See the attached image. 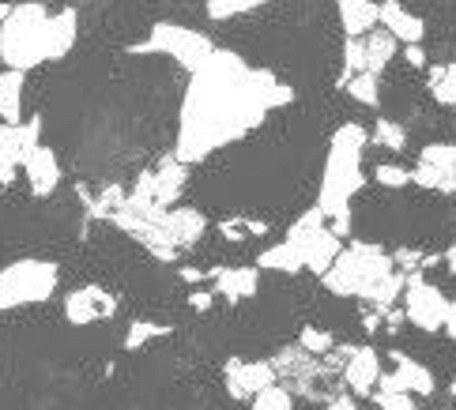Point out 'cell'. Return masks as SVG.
<instances>
[{
  "label": "cell",
  "instance_id": "cell-7",
  "mask_svg": "<svg viewBox=\"0 0 456 410\" xmlns=\"http://www.w3.org/2000/svg\"><path fill=\"white\" fill-rule=\"evenodd\" d=\"M136 53H162V57L182 64L185 72H197L200 64L216 53V45H211V38L200 35V30H189L177 23H155L148 42L136 45Z\"/></svg>",
  "mask_w": 456,
  "mask_h": 410
},
{
  "label": "cell",
  "instance_id": "cell-36",
  "mask_svg": "<svg viewBox=\"0 0 456 410\" xmlns=\"http://www.w3.org/2000/svg\"><path fill=\"white\" fill-rule=\"evenodd\" d=\"M211 301H216V290H200V293H192V298H189V305L200 309V313H208Z\"/></svg>",
  "mask_w": 456,
  "mask_h": 410
},
{
  "label": "cell",
  "instance_id": "cell-25",
  "mask_svg": "<svg viewBox=\"0 0 456 410\" xmlns=\"http://www.w3.org/2000/svg\"><path fill=\"white\" fill-rule=\"evenodd\" d=\"M370 140L378 147H385V151H403V147H407V128L400 121H393V117H378Z\"/></svg>",
  "mask_w": 456,
  "mask_h": 410
},
{
  "label": "cell",
  "instance_id": "cell-20",
  "mask_svg": "<svg viewBox=\"0 0 456 410\" xmlns=\"http://www.w3.org/2000/svg\"><path fill=\"white\" fill-rule=\"evenodd\" d=\"M339 20H344L347 38H362L378 27V0H344L339 4Z\"/></svg>",
  "mask_w": 456,
  "mask_h": 410
},
{
  "label": "cell",
  "instance_id": "cell-10",
  "mask_svg": "<svg viewBox=\"0 0 456 410\" xmlns=\"http://www.w3.org/2000/svg\"><path fill=\"white\" fill-rule=\"evenodd\" d=\"M42 136V121H20V125H4L0 121V181H12L15 170H23L27 151L38 143Z\"/></svg>",
  "mask_w": 456,
  "mask_h": 410
},
{
  "label": "cell",
  "instance_id": "cell-24",
  "mask_svg": "<svg viewBox=\"0 0 456 410\" xmlns=\"http://www.w3.org/2000/svg\"><path fill=\"white\" fill-rule=\"evenodd\" d=\"M344 91L362 106H378L381 102V87H378V76L373 72H358V76H347L344 79Z\"/></svg>",
  "mask_w": 456,
  "mask_h": 410
},
{
  "label": "cell",
  "instance_id": "cell-15",
  "mask_svg": "<svg viewBox=\"0 0 456 410\" xmlns=\"http://www.w3.org/2000/svg\"><path fill=\"white\" fill-rule=\"evenodd\" d=\"M378 23L400 45H422V38H427V23H422L415 12H407L400 0H381L378 4Z\"/></svg>",
  "mask_w": 456,
  "mask_h": 410
},
{
  "label": "cell",
  "instance_id": "cell-11",
  "mask_svg": "<svg viewBox=\"0 0 456 410\" xmlns=\"http://www.w3.org/2000/svg\"><path fill=\"white\" fill-rule=\"evenodd\" d=\"M113 313H118V298L102 286H79L64 298V317H69V324H76V327L110 320Z\"/></svg>",
  "mask_w": 456,
  "mask_h": 410
},
{
  "label": "cell",
  "instance_id": "cell-31",
  "mask_svg": "<svg viewBox=\"0 0 456 410\" xmlns=\"http://www.w3.org/2000/svg\"><path fill=\"white\" fill-rule=\"evenodd\" d=\"M366 72V45L362 38H344V79Z\"/></svg>",
  "mask_w": 456,
  "mask_h": 410
},
{
  "label": "cell",
  "instance_id": "cell-37",
  "mask_svg": "<svg viewBox=\"0 0 456 410\" xmlns=\"http://www.w3.org/2000/svg\"><path fill=\"white\" fill-rule=\"evenodd\" d=\"M442 332H445L449 339H456V298L449 301V313H445V327H442Z\"/></svg>",
  "mask_w": 456,
  "mask_h": 410
},
{
  "label": "cell",
  "instance_id": "cell-18",
  "mask_svg": "<svg viewBox=\"0 0 456 410\" xmlns=\"http://www.w3.org/2000/svg\"><path fill=\"white\" fill-rule=\"evenodd\" d=\"M393 362H396L393 376H396L400 388H407L411 396H434V373L427 366L415 362L411 354H400V350H393Z\"/></svg>",
  "mask_w": 456,
  "mask_h": 410
},
{
  "label": "cell",
  "instance_id": "cell-34",
  "mask_svg": "<svg viewBox=\"0 0 456 410\" xmlns=\"http://www.w3.org/2000/svg\"><path fill=\"white\" fill-rule=\"evenodd\" d=\"M324 410H362V406H358V399H354V396H344V391H339V396H329Z\"/></svg>",
  "mask_w": 456,
  "mask_h": 410
},
{
  "label": "cell",
  "instance_id": "cell-17",
  "mask_svg": "<svg viewBox=\"0 0 456 410\" xmlns=\"http://www.w3.org/2000/svg\"><path fill=\"white\" fill-rule=\"evenodd\" d=\"M208 283L216 293H223L226 301H246L260 286V268H211Z\"/></svg>",
  "mask_w": 456,
  "mask_h": 410
},
{
  "label": "cell",
  "instance_id": "cell-4",
  "mask_svg": "<svg viewBox=\"0 0 456 410\" xmlns=\"http://www.w3.org/2000/svg\"><path fill=\"white\" fill-rule=\"evenodd\" d=\"M370 133L362 125H339L329 143V158H324L321 173V192H317V211L332 222V234L347 237L351 234V200L366 185L362 155H366Z\"/></svg>",
  "mask_w": 456,
  "mask_h": 410
},
{
  "label": "cell",
  "instance_id": "cell-12",
  "mask_svg": "<svg viewBox=\"0 0 456 410\" xmlns=\"http://www.w3.org/2000/svg\"><path fill=\"white\" fill-rule=\"evenodd\" d=\"M223 376H226V391H231V399H238V403L253 399L256 391H265L268 384L280 381L272 362H241V358H231L226 369H223Z\"/></svg>",
  "mask_w": 456,
  "mask_h": 410
},
{
  "label": "cell",
  "instance_id": "cell-21",
  "mask_svg": "<svg viewBox=\"0 0 456 410\" xmlns=\"http://www.w3.org/2000/svg\"><path fill=\"white\" fill-rule=\"evenodd\" d=\"M362 45H366V72L381 76L388 68V60L396 57V38L388 35V30H370V35H362Z\"/></svg>",
  "mask_w": 456,
  "mask_h": 410
},
{
  "label": "cell",
  "instance_id": "cell-5",
  "mask_svg": "<svg viewBox=\"0 0 456 410\" xmlns=\"http://www.w3.org/2000/svg\"><path fill=\"white\" fill-rule=\"evenodd\" d=\"M339 249H344V241H339V234H332L329 219H324L317 207H309L305 215L287 229V237L280 245H272V249L256 256V268L260 271H287V275H298V271L324 275Z\"/></svg>",
  "mask_w": 456,
  "mask_h": 410
},
{
  "label": "cell",
  "instance_id": "cell-6",
  "mask_svg": "<svg viewBox=\"0 0 456 410\" xmlns=\"http://www.w3.org/2000/svg\"><path fill=\"white\" fill-rule=\"evenodd\" d=\"M57 283H61V271L53 260L27 256V260H15V264L0 268V313L50 301Z\"/></svg>",
  "mask_w": 456,
  "mask_h": 410
},
{
  "label": "cell",
  "instance_id": "cell-38",
  "mask_svg": "<svg viewBox=\"0 0 456 410\" xmlns=\"http://www.w3.org/2000/svg\"><path fill=\"white\" fill-rule=\"evenodd\" d=\"M182 278H185V283H208V271H197V268H182Z\"/></svg>",
  "mask_w": 456,
  "mask_h": 410
},
{
  "label": "cell",
  "instance_id": "cell-27",
  "mask_svg": "<svg viewBox=\"0 0 456 410\" xmlns=\"http://www.w3.org/2000/svg\"><path fill=\"white\" fill-rule=\"evenodd\" d=\"M290 406H295V396L283 384H268L249 399V410H290Z\"/></svg>",
  "mask_w": 456,
  "mask_h": 410
},
{
  "label": "cell",
  "instance_id": "cell-32",
  "mask_svg": "<svg viewBox=\"0 0 456 410\" xmlns=\"http://www.w3.org/2000/svg\"><path fill=\"white\" fill-rule=\"evenodd\" d=\"M393 264H396L400 271H422V253H415V249H396Z\"/></svg>",
  "mask_w": 456,
  "mask_h": 410
},
{
  "label": "cell",
  "instance_id": "cell-33",
  "mask_svg": "<svg viewBox=\"0 0 456 410\" xmlns=\"http://www.w3.org/2000/svg\"><path fill=\"white\" fill-rule=\"evenodd\" d=\"M219 229H223L226 241H246V237H249V229H246V222H241V219H238V222H223Z\"/></svg>",
  "mask_w": 456,
  "mask_h": 410
},
{
  "label": "cell",
  "instance_id": "cell-26",
  "mask_svg": "<svg viewBox=\"0 0 456 410\" xmlns=\"http://www.w3.org/2000/svg\"><path fill=\"white\" fill-rule=\"evenodd\" d=\"M268 0H208V15L211 20H238V15H249V12H256V8H265Z\"/></svg>",
  "mask_w": 456,
  "mask_h": 410
},
{
  "label": "cell",
  "instance_id": "cell-39",
  "mask_svg": "<svg viewBox=\"0 0 456 410\" xmlns=\"http://www.w3.org/2000/svg\"><path fill=\"white\" fill-rule=\"evenodd\" d=\"M445 264H449V271H452V275H456V245H452V249H449V253H445Z\"/></svg>",
  "mask_w": 456,
  "mask_h": 410
},
{
  "label": "cell",
  "instance_id": "cell-2",
  "mask_svg": "<svg viewBox=\"0 0 456 410\" xmlns=\"http://www.w3.org/2000/svg\"><path fill=\"white\" fill-rule=\"evenodd\" d=\"M79 20L76 12H50L38 0L12 4L0 23V60L15 72H35L50 60H64L76 45Z\"/></svg>",
  "mask_w": 456,
  "mask_h": 410
},
{
  "label": "cell",
  "instance_id": "cell-8",
  "mask_svg": "<svg viewBox=\"0 0 456 410\" xmlns=\"http://www.w3.org/2000/svg\"><path fill=\"white\" fill-rule=\"evenodd\" d=\"M449 313V298L437 286H430L422 271H407L403 283V317L422 332H442Z\"/></svg>",
  "mask_w": 456,
  "mask_h": 410
},
{
  "label": "cell",
  "instance_id": "cell-22",
  "mask_svg": "<svg viewBox=\"0 0 456 410\" xmlns=\"http://www.w3.org/2000/svg\"><path fill=\"white\" fill-rule=\"evenodd\" d=\"M370 396L378 399V410H415V396L396 384L393 373H381L378 376V391H370Z\"/></svg>",
  "mask_w": 456,
  "mask_h": 410
},
{
  "label": "cell",
  "instance_id": "cell-30",
  "mask_svg": "<svg viewBox=\"0 0 456 410\" xmlns=\"http://www.w3.org/2000/svg\"><path fill=\"white\" fill-rule=\"evenodd\" d=\"M370 177H373L378 185H385V189H403V185H411V173H407L403 166H393V162H378Z\"/></svg>",
  "mask_w": 456,
  "mask_h": 410
},
{
  "label": "cell",
  "instance_id": "cell-13",
  "mask_svg": "<svg viewBox=\"0 0 456 410\" xmlns=\"http://www.w3.org/2000/svg\"><path fill=\"white\" fill-rule=\"evenodd\" d=\"M339 358H344V362H336V369L344 373L347 388L354 391V396H370V391L378 388V376H381L378 350H370V347H347V350H339Z\"/></svg>",
  "mask_w": 456,
  "mask_h": 410
},
{
  "label": "cell",
  "instance_id": "cell-3",
  "mask_svg": "<svg viewBox=\"0 0 456 410\" xmlns=\"http://www.w3.org/2000/svg\"><path fill=\"white\" fill-rule=\"evenodd\" d=\"M321 283L332 293H339V298H362L370 309H378V313L385 317L388 309L400 301L407 271H400L393 264V256H388L381 245L351 241L347 249L336 253L329 271L321 275Z\"/></svg>",
  "mask_w": 456,
  "mask_h": 410
},
{
  "label": "cell",
  "instance_id": "cell-29",
  "mask_svg": "<svg viewBox=\"0 0 456 410\" xmlns=\"http://www.w3.org/2000/svg\"><path fill=\"white\" fill-rule=\"evenodd\" d=\"M162 335H167V324H155V320H136L133 327H128V335H125V347H128V350H140L143 342L162 339Z\"/></svg>",
  "mask_w": 456,
  "mask_h": 410
},
{
  "label": "cell",
  "instance_id": "cell-19",
  "mask_svg": "<svg viewBox=\"0 0 456 410\" xmlns=\"http://www.w3.org/2000/svg\"><path fill=\"white\" fill-rule=\"evenodd\" d=\"M23 87H27V72H15V68L0 72V121L4 125L23 121Z\"/></svg>",
  "mask_w": 456,
  "mask_h": 410
},
{
  "label": "cell",
  "instance_id": "cell-9",
  "mask_svg": "<svg viewBox=\"0 0 456 410\" xmlns=\"http://www.w3.org/2000/svg\"><path fill=\"white\" fill-rule=\"evenodd\" d=\"M411 185L430 192H456V147L452 143H430L419 151L411 170Z\"/></svg>",
  "mask_w": 456,
  "mask_h": 410
},
{
  "label": "cell",
  "instance_id": "cell-14",
  "mask_svg": "<svg viewBox=\"0 0 456 410\" xmlns=\"http://www.w3.org/2000/svg\"><path fill=\"white\" fill-rule=\"evenodd\" d=\"M23 177L35 196H53L57 185H61V158L53 147H45L42 140L30 147L27 158H23Z\"/></svg>",
  "mask_w": 456,
  "mask_h": 410
},
{
  "label": "cell",
  "instance_id": "cell-16",
  "mask_svg": "<svg viewBox=\"0 0 456 410\" xmlns=\"http://www.w3.org/2000/svg\"><path fill=\"white\" fill-rule=\"evenodd\" d=\"M162 229L174 237L177 249H192L200 237H204V229H208V219H204V211L197 207H167L162 211Z\"/></svg>",
  "mask_w": 456,
  "mask_h": 410
},
{
  "label": "cell",
  "instance_id": "cell-23",
  "mask_svg": "<svg viewBox=\"0 0 456 410\" xmlns=\"http://www.w3.org/2000/svg\"><path fill=\"white\" fill-rule=\"evenodd\" d=\"M430 94L442 106L456 109V64H437V68H430Z\"/></svg>",
  "mask_w": 456,
  "mask_h": 410
},
{
  "label": "cell",
  "instance_id": "cell-41",
  "mask_svg": "<svg viewBox=\"0 0 456 410\" xmlns=\"http://www.w3.org/2000/svg\"><path fill=\"white\" fill-rule=\"evenodd\" d=\"M336 4H344V0H336Z\"/></svg>",
  "mask_w": 456,
  "mask_h": 410
},
{
  "label": "cell",
  "instance_id": "cell-28",
  "mask_svg": "<svg viewBox=\"0 0 456 410\" xmlns=\"http://www.w3.org/2000/svg\"><path fill=\"white\" fill-rule=\"evenodd\" d=\"M298 347L309 350V354H317V358H329L336 350V339H332V332L309 324V327H302V332H298Z\"/></svg>",
  "mask_w": 456,
  "mask_h": 410
},
{
  "label": "cell",
  "instance_id": "cell-40",
  "mask_svg": "<svg viewBox=\"0 0 456 410\" xmlns=\"http://www.w3.org/2000/svg\"><path fill=\"white\" fill-rule=\"evenodd\" d=\"M8 8H12V4H4V0H0V23H4V15H8Z\"/></svg>",
  "mask_w": 456,
  "mask_h": 410
},
{
  "label": "cell",
  "instance_id": "cell-1",
  "mask_svg": "<svg viewBox=\"0 0 456 410\" xmlns=\"http://www.w3.org/2000/svg\"><path fill=\"white\" fill-rule=\"evenodd\" d=\"M295 91L268 68H253L231 49H216L197 72H189V87L177 113L174 158L185 166L211 158L223 147L246 140L253 128L268 121L272 109L287 106Z\"/></svg>",
  "mask_w": 456,
  "mask_h": 410
},
{
  "label": "cell",
  "instance_id": "cell-35",
  "mask_svg": "<svg viewBox=\"0 0 456 410\" xmlns=\"http://www.w3.org/2000/svg\"><path fill=\"white\" fill-rule=\"evenodd\" d=\"M403 60L411 64V68H427V53H422V45H403Z\"/></svg>",
  "mask_w": 456,
  "mask_h": 410
}]
</instances>
